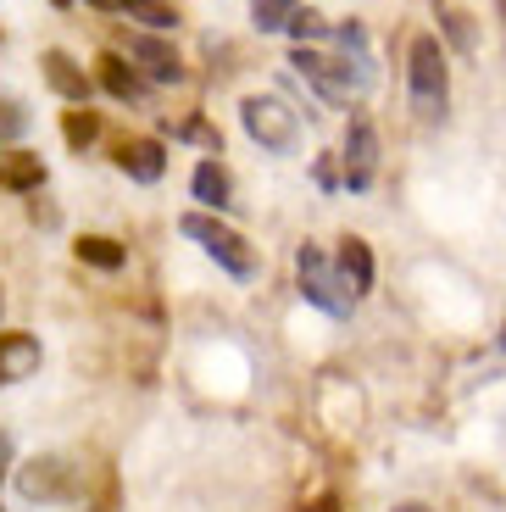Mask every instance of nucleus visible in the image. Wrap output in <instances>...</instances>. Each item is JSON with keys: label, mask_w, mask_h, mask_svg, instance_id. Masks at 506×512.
<instances>
[{"label": "nucleus", "mask_w": 506, "mask_h": 512, "mask_svg": "<svg viewBox=\"0 0 506 512\" xmlns=\"http://www.w3.org/2000/svg\"><path fill=\"white\" fill-rule=\"evenodd\" d=\"M62 140L73 145V151H89V145L101 140V112H89V106H73V112L62 117Z\"/></svg>", "instance_id": "19"}, {"label": "nucleus", "mask_w": 506, "mask_h": 512, "mask_svg": "<svg viewBox=\"0 0 506 512\" xmlns=\"http://www.w3.org/2000/svg\"><path fill=\"white\" fill-rule=\"evenodd\" d=\"M17 490H23V501H67V496L78 490L73 457H62V451H45V457L23 462V468H17Z\"/></svg>", "instance_id": "7"}, {"label": "nucleus", "mask_w": 506, "mask_h": 512, "mask_svg": "<svg viewBox=\"0 0 506 512\" xmlns=\"http://www.w3.org/2000/svg\"><path fill=\"white\" fill-rule=\"evenodd\" d=\"M17 134H28V112H23V101L0 95V140H17Z\"/></svg>", "instance_id": "23"}, {"label": "nucleus", "mask_w": 506, "mask_h": 512, "mask_svg": "<svg viewBox=\"0 0 506 512\" xmlns=\"http://www.w3.org/2000/svg\"><path fill=\"white\" fill-rule=\"evenodd\" d=\"M39 67H45V84H51L62 101L89 106V90H95V84H89V73H84V67H78L67 51H45V56H39Z\"/></svg>", "instance_id": "13"}, {"label": "nucleus", "mask_w": 506, "mask_h": 512, "mask_svg": "<svg viewBox=\"0 0 506 512\" xmlns=\"http://www.w3.org/2000/svg\"><path fill=\"white\" fill-rule=\"evenodd\" d=\"M51 6H73V0H51Z\"/></svg>", "instance_id": "30"}, {"label": "nucleus", "mask_w": 506, "mask_h": 512, "mask_svg": "<svg viewBox=\"0 0 506 512\" xmlns=\"http://www.w3.org/2000/svg\"><path fill=\"white\" fill-rule=\"evenodd\" d=\"M39 362H45V351H39L34 334H23V329L0 334V384H23V379H34Z\"/></svg>", "instance_id": "11"}, {"label": "nucleus", "mask_w": 506, "mask_h": 512, "mask_svg": "<svg viewBox=\"0 0 506 512\" xmlns=\"http://www.w3.org/2000/svg\"><path fill=\"white\" fill-rule=\"evenodd\" d=\"M290 62L301 67L306 84L334 106H351V101H362V95L373 90V67H367V56H356V51L329 56V51H312V45H295Z\"/></svg>", "instance_id": "2"}, {"label": "nucleus", "mask_w": 506, "mask_h": 512, "mask_svg": "<svg viewBox=\"0 0 506 512\" xmlns=\"http://www.w3.org/2000/svg\"><path fill=\"white\" fill-rule=\"evenodd\" d=\"M295 12H301V0H251V23L262 34H290Z\"/></svg>", "instance_id": "18"}, {"label": "nucleus", "mask_w": 506, "mask_h": 512, "mask_svg": "<svg viewBox=\"0 0 506 512\" xmlns=\"http://www.w3.org/2000/svg\"><path fill=\"white\" fill-rule=\"evenodd\" d=\"M395 512H429V507H418V501H401V507H395Z\"/></svg>", "instance_id": "28"}, {"label": "nucleus", "mask_w": 506, "mask_h": 512, "mask_svg": "<svg viewBox=\"0 0 506 512\" xmlns=\"http://www.w3.org/2000/svg\"><path fill=\"white\" fill-rule=\"evenodd\" d=\"M173 134H178V140H195V145H206L212 156H223V134H217V128L206 123V117H190V123H178Z\"/></svg>", "instance_id": "22"}, {"label": "nucleus", "mask_w": 506, "mask_h": 512, "mask_svg": "<svg viewBox=\"0 0 506 512\" xmlns=\"http://www.w3.org/2000/svg\"><path fill=\"white\" fill-rule=\"evenodd\" d=\"M340 179H345V190H351V195L373 190V179H379V128L367 123V117H351V128H345Z\"/></svg>", "instance_id": "6"}, {"label": "nucleus", "mask_w": 506, "mask_h": 512, "mask_svg": "<svg viewBox=\"0 0 506 512\" xmlns=\"http://www.w3.org/2000/svg\"><path fill=\"white\" fill-rule=\"evenodd\" d=\"M128 62L140 67L151 84H184V62H178V51L167 45V39H156V34L128 39Z\"/></svg>", "instance_id": "8"}, {"label": "nucleus", "mask_w": 506, "mask_h": 512, "mask_svg": "<svg viewBox=\"0 0 506 512\" xmlns=\"http://www.w3.org/2000/svg\"><path fill=\"white\" fill-rule=\"evenodd\" d=\"M295 279H301V295H306V301H312V307H323L329 318H345V312L356 307V295L345 290L340 268H334V262L317 251V245H301V251H295Z\"/></svg>", "instance_id": "5"}, {"label": "nucleus", "mask_w": 506, "mask_h": 512, "mask_svg": "<svg viewBox=\"0 0 506 512\" xmlns=\"http://www.w3.org/2000/svg\"><path fill=\"white\" fill-rule=\"evenodd\" d=\"M28 218H34V223H45V229H56V206H28Z\"/></svg>", "instance_id": "25"}, {"label": "nucleus", "mask_w": 506, "mask_h": 512, "mask_svg": "<svg viewBox=\"0 0 506 512\" xmlns=\"http://www.w3.org/2000/svg\"><path fill=\"white\" fill-rule=\"evenodd\" d=\"M117 167H123L134 184H156L167 173V145L151 140V134H140V140H123L117 145Z\"/></svg>", "instance_id": "9"}, {"label": "nucleus", "mask_w": 506, "mask_h": 512, "mask_svg": "<svg viewBox=\"0 0 506 512\" xmlns=\"http://www.w3.org/2000/svg\"><path fill=\"white\" fill-rule=\"evenodd\" d=\"M434 23H440V39H451L456 56H473V51H479V17L462 12L456 0H434Z\"/></svg>", "instance_id": "15"}, {"label": "nucleus", "mask_w": 506, "mask_h": 512, "mask_svg": "<svg viewBox=\"0 0 506 512\" xmlns=\"http://www.w3.org/2000/svg\"><path fill=\"white\" fill-rule=\"evenodd\" d=\"M134 23H151V28H178V12L173 0H117Z\"/></svg>", "instance_id": "20"}, {"label": "nucleus", "mask_w": 506, "mask_h": 512, "mask_svg": "<svg viewBox=\"0 0 506 512\" xmlns=\"http://www.w3.org/2000/svg\"><path fill=\"white\" fill-rule=\"evenodd\" d=\"M39 184H45V156L23 151V145H0V190L34 195Z\"/></svg>", "instance_id": "10"}, {"label": "nucleus", "mask_w": 506, "mask_h": 512, "mask_svg": "<svg viewBox=\"0 0 506 512\" xmlns=\"http://www.w3.org/2000/svg\"><path fill=\"white\" fill-rule=\"evenodd\" d=\"M6 474H17V468H12V440L0 435V479H6Z\"/></svg>", "instance_id": "26"}, {"label": "nucleus", "mask_w": 506, "mask_h": 512, "mask_svg": "<svg viewBox=\"0 0 506 512\" xmlns=\"http://www.w3.org/2000/svg\"><path fill=\"white\" fill-rule=\"evenodd\" d=\"M306 512H340V501H334V496H323L317 507H306Z\"/></svg>", "instance_id": "27"}, {"label": "nucleus", "mask_w": 506, "mask_h": 512, "mask_svg": "<svg viewBox=\"0 0 506 512\" xmlns=\"http://www.w3.org/2000/svg\"><path fill=\"white\" fill-rule=\"evenodd\" d=\"M178 234L201 245V251L212 256L223 273H234V279H256V251H251V240H245L240 229L217 223L212 212H184V218H178Z\"/></svg>", "instance_id": "3"}, {"label": "nucleus", "mask_w": 506, "mask_h": 512, "mask_svg": "<svg viewBox=\"0 0 506 512\" xmlns=\"http://www.w3.org/2000/svg\"><path fill=\"white\" fill-rule=\"evenodd\" d=\"M0 301H6V295H0Z\"/></svg>", "instance_id": "32"}, {"label": "nucleus", "mask_w": 506, "mask_h": 512, "mask_svg": "<svg viewBox=\"0 0 506 512\" xmlns=\"http://www.w3.org/2000/svg\"><path fill=\"white\" fill-rule=\"evenodd\" d=\"M95 78H101V90L112 95V101L145 106V78H140V67H128L117 51H101V62H95Z\"/></svg>", "instance_id": "12"}, {"label": "nucleus", "mask_w": 506, "mask_h": 512, "mask_svg": "<svg viewBox=\"0 0 506 512\" xmlns=\"http://www.w3.org/2000/svg\"><path fill=\"white\" fill-rule=\"evenodd\" d=\"M501 12H506V0H501Z\"/></svg>", "instance_id": "31"}, {"label": "nucleus", "mask_w": 506, "mask_h": 512, "mask_svg": "<svg viewBox=\"0 0 506 512\" xmlns=\"http://www.w3.org/2000/svg\"><path fill=\"white\" fill-rule=\"evenodd\" d=\"M190 190H195V201H201L206 212H228V206H234V179H228V167L217 162V156H206V162H195V173H190Z\"/></svg>", "instance_id": "14"}, {"label": "nucleus", "mask_w": 506, "mask_h": 512, "mask_svg": "<svg viewBox=\"0 0 506 512\" xmlns=\"http://www.w3.org/2000/svg\"><path fill=\"white\" fill-rule=\"evenodd\" d=\"M406 95L423 123H445L451 112V62H445L440 34H412L406 45Z\"/></svg>", "instance_id": "1"}, {"label": "nucleus", "mask_w": 506, "mask_h": 512, "mask_svg": "<svg viewBox=\"0 0 506 512\" xmlns=\"http://www.w3.org/2000/svg\"><path fill=\"white\" fill-rule=\"evenodd\" d=\"M317 184H323V190L345 184V179H340V167H334V156H317Z\"/></svg>", "instance_id": "24"}, {"label": "nucleus", "mask_w": 506, "mask_h": 512, "mask_svg": "<svg viewBox=\"0 0 506 512\" xmlns=\"http://www.w3.org/2000/svg\"><path fill=\"white\" fill-rule=\"evenodd\" d=\"M240 123L267 156H295V145H301V117H295L290 101H279V95H245Z\"/></svg>", "instance_id": "4"}, {"label": "nucleus", "mask_w": 506, "mask_h": 512, "mask_svg": "<svg viewBox=\"0 0 506 512\" xmlns=\"http://www.w3.org/2000/svg\"><path fill=\"white\" fill-rule=\"evenodd\" d=\"M89 6H101V12H117V0H89Z\"/></svg>", "instance_id": "29"}, {"label": "nucleus", "mask_w": 506, "mask_h": 512, "mask_svg": "<svg viewBox=\"0 0 506 512\" xmlns=\"http://www.w3.org/2000/svg\"><path fill=\"white\" fill-rule=\"evenodd\" d=\"M73 251H78V262H89V268H101V273H117L128 262V251L117 240H106V234H84Z\"/></svg>", "instance_id": "17"}, {"label": "nucleus", "mask_w": 506, "mask_h": 512, "mask_svg": "<svg viewBox=\"0 0 506 512\" xmlns=\"http://www.w3.org/2000/svg\"><path fill=\"white\" fill-rule=\"evenodd\" d=\"M334 28L323 23V12H312V6H306V12H295V23H290V39L295 45H317V39H329Z\"/></svg>", "instance_id": "21"}, {"label": "nucleus", "mask_w": 506, "mask_h": 512, "mask_svg": "<svg viewBox=\"0 0 506 512\" xmlns=\"http://www.w3.org/2000/svg\"><path fill=\"white\" fill-rule=\"evenodd\" d=\"M340 279L351 295H367L373 290V251H367V240H356V234H345L340 240Z\"/></svg>", "instance_id": "16"}]
</instances>
